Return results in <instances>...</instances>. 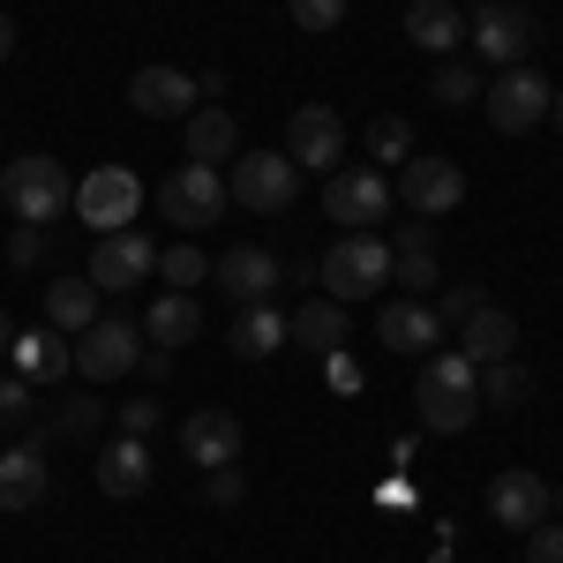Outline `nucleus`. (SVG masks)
<instances>
[{"label": "nucleus", "instance_id": "nucleus-1", "mask_svg": "<svg viewBox=\"0 0 563 563\" xmlns=\"http://www.w3.org/2000/svg\"><path fill=\"white\" fill-rule=\"evenodd\" d=\"M481 368L466 361L459 346H435L421 353V384H413V406H421V429L435 435H459V429H474V413H481Z\"/></svg>", "mask_w": 563, "mask_h": 563}, {"label": "nucleus", "instance_id": "nucleus-2", "mask_svg": "<svg viewBox=\"0 0 563 563\" xmlns=\"http://www.w3.org/2000/svg\"><path fill=\"white\" fill-rule=\"evenodd\" d=\"M466 45L481 53V68H526L533 45H541V23L526 15L519 0H481L466 15Z\"/></svg>", "mask_w": 563, "mask_h": 563}, {"label": "nucleus", "instance_id": "nucleus-3", "mask_svg": "<svg viewBox=\"0 0 563 563\" xmlns=\"http://www.w3.org/2000/svg\"><path fill=\"white\" fill-rule=\"evenodd\" d=\"M0 203L23 218V225H53V218L76 203V180L60 174V158L31 151V158H15V166L0 174Z\"/></svg>", "mask_w": 563, "mask_h": 563}, {"label": "nucleus", "instance_id": "nucleus-4", "mask_svg": "<svg viewBox=\"0 0 563 563\" xmlns=\"http://www.w3.org/2000/svg\"><path fill=\"white\" fill-rule=\"evenodd\" d=\"M316 278H323V294L339 308H353V301H368V294L390 286V249L376 233H346V241H331V256H323Z\"/></svg>", "mask_w": 563, "mask_h": 563}, {"label": "nucleus", "instance_id": "nucleus-5", "mask_svg": "<svg viewBox=\"0 0 563 563\" xmlns=\"http://www.w3.org/2000/svg\"><path fill=\"white\" fill-rule=\"evenodd\" d=\"M225 196L241 203V211H294V196H301V166L286 158V151H241L233 158V174H225Z\"/></svg>", "mask_w": 563, "mask_h": 563}, {"label": "nucleus", "instance_id": "nucleus-6", "mask_svg": "<svg viewBox=\"0 0 563 563\" xmlns=\"http://www.w3.org/2000/svg\"><path fill=\"white\" fill-rule=\"evenodd\" d=\"M549 76L526 60V68H496V84L481 90V113H488V129H504V135H526V129H541L549 121Z\"/></svg>", "mask_w": 563, "mask_h": 563}, {"label": "nucleus", "instance_id": "nucleus-7", "mask_svg": "<svg viewBox=\"0 0 563 563\" xmlns=\"http://www.w3.org/2000/svg\"><path fill=\"white\" fill-rule=\"evenodd\" d=\"M68 211L84 218L90 233H121V225H135V211H143V180L129 174V166H90L84 180H76V203Z\"/></svg>", "mask_w": 563, "mask_h": 563}, {"label": "nucleus", "instance_id": "nucleus-8", "mask_svg": "<svg viewBox=\"0 0 563 563\" xmlns=\"http://www.w3.org/2000/svg\"><path fill=\"white\" fill-rule=\"evenodd\" d=\"M390 180L376 166H339V174H323V211L331 225H346V233H368V225H384L390 218Z\"/></svg>", "mask_w": 563, "mask_h": 563}, {"label": "nucleus", "instance_id": "nucleus-9", "mask_svg": "<svg viewBox=\"0 0 563 563\" xmlns=\"http://www.w3.org/2000/svg\"><path fill=\"white\" fill-rule=\"evenodd\" d=\"M225 203H233V196H225V174H218V166H174V174L158 180V211H166V225H180V233H188V225H218Z\"/></svg>", "mask_w": 563, "mask_h": 563}, {"label": "nucleus", "instance_id": "nucleus-10", "mask_svg": "<svg viewBox=\"0 0 563 563\" xmlns=\"http://www.w3.org/2000/svg\"><path fill=\"white\" fill-rule=\"evenodd\" d=\"M158 271V241L151 233H135V225H121V233H98V249H90V286L98 294H129V286H143Z\"/></svg>", "mask_w": 563, "mask_h": 563}, {"label": "nucleus", "instance_id": "nucleus-11", "mask_svg": "<svg viewBox=\"0 0 563 563\" xmlns=\"http://www.w3.org/2000/svg\"><path fill=\"white\" fill-rule=\"evenodd\" d=\"M390 196H398V203H413L421 218H443V211H459V203H466V166L413 151V158L398 166V180H390Z\"/></svg>", "mask_w": 563, "mask_h": 563}, {"label": "nucleus", "instance_id": "nucleus-12", "mask_svg": "<svg viewBox=\"0 0 563 563\" xmlns=\"http://www.w3.org/2000/svg\"><path fill=\"white\" fill-rule=\"evenodd\" d=\"M286 158H294L301 174H339V166H346V121H339L331 106H294V121H286Z\"/></svg>", "mask_w": 563, "mask_h": 563}, {"label": "nucleus", "instance_id": "nucleus-13", "mask_svg": "<svg viewBox=\"0 0 563 563\" xmlns=\"http://www.w3.org/2000/svg\"><path fill=\"white\" fill-rule=\"evenodd\" d=\"M129 368H143V331H135L129 316H98L84 331V346H76V376L113 384V376H129Z\"/></svg>", "mask_w": 563, "mask_h": 563}, {"label": "nucleus", "instance_id": "nucleus-14", "mask_svg": "<svg viewBox=\"0 0 563 563\" xmlns=\"http://www.w3.org/2000/svg\"><path fill=\"white\" fill-rule=\"evenodd\" d=\"M556 511V488L533 474V466H504V474L488 481V519L511 526V533H533V526Z\"/></svg>", "mask_w": 563, "mask_h": 563}, {"label": "nucleus", "instance_id": "nucleus-15", "mask_svg": "<svg viewBox=\"0 0 563 563\" xmlns=\"http://www.w3.org/2000/svg\"><path fill=\"white\" fill-rule=\"evenodd\" d=\"M45 443H53V429H31L23 443L0 451V511H38L45 504V488H53V474H45Z\"/></svg>", "mask_w": 563, "mask_h": 563}, {"label": "nucleus", "instance_id": "nucleus-16", "mask_svg": "<svg viewBox=\"0 0 563 563\" xmlns=\"http://www.w3.org/2000/svg\"><path fill=\"white\" fill-rule=\"evenodd\" d=\"M211 278L225 286V301H233V308H256V301H271V294L286 286V271H278V256H271V249H256V241L225 249V256L211 263Z\"/></svg>", "mask_w": 563, "mask_h": 563}, {"label": "nucleus", "instance_id": "nucleus-17", "mask_svg": "<svg viewBox=\"0 0 563 563\" xmlns=\"http://www.w3.org/2000/svg\"><path fill=\"white\" fill-rule=\"evenodd\" d=\"M376 339H384L390 353H406V361H421V353L443 346V316H435V301H413V294H398V301L376 308Z\"/></svg>", "mask_w": 563, "mask_h": 563}, {"label": "nucleus", "instance_id": "nucleus-18", "mask_svg": "<svg viewBox=\"0 0 563 563\" xmlns=\"http://www.w3.org/2000/svg\"><path fill=\"white\" fill-rule=\"evenodd\" d=\"M180 451H188V466H241V413H225V406H196L188 421H180Z\"/></svg>", "mask_w": 563, "mask_h": 563}, {"label": "nucleus", "instance_id": "nucleus-19", "mask_svg": "<svg viewBox=\"0 0 563 563\" xmlns=\"http://www.w3.org/2000/svg\"><path fill=\"white\" fill-rule=\"evenodd\" d=\"M129 106L143 113V121H188L196 113V76L188 68H135V84H129Z\"/></svg>", "mask_w": 563, "mask_h": 563}, {"label": "nucleus", "instance_id": "nucleus-20", "mask_svg": "<svg viewBox=\"0 0 563 563\" xmlns=\"http://www.w3.org/2000/svg\"><path fill=\"white\" fill-rule=\"evenodd\" d=\"M180 143H188V166H233L241 158V121L225 106H196L180 121Z\"/></svg>", "mask_w": 563, "mask_h": 563}, {"label": "nucleus", "instance_id": "nucleus-21", "mask_svg": "<svg viewBox=\"0 0 563 563\" xmlns=\"http://www.w3.org/2000/svg\"><path fill=\"white\" fill-rule=\"evenodd\" d=\"M459 353L474 361V368H488V361H511L519 353V316L496 301H481L466 323H459Z\"/></svg>", "mask_w": 563, "mask_h": 563}, {"label": "nucleus", "instance_id": "nucleus-22", "mask_svg": "<svg viewBox=\"0 0 563 563\" xmlns=\"http://www.w3.org/2000/svg\"><path fill=\"white\" fill-rule=\"evenodd\" d=\"M406 38L421 53H435V60H451L466 45V8L459 0H406Z\"/></svg>", "mask_w": 563, "mask_h": 563}, {"label": "nucleus", "instance_id": "nucleus-23", "mask_svg": "<svg viewBox=\"0 0 563 563\" xmlns=\"http://www.w3.org/2000/svg\"><path fill=\"white\" fill-rule=\"evenodd\" d=\"M98 316H106V294H98L90 278H53V286H45V323H53L60 339H84Z\"/></svg>", "mask_w": 563, "mask_h": 563}, {"label": "nucleus", "instance_id": "nucleus-24", "mask_svg": "<svg viewBox=\"0 0 563 563\" xmlns=\"http://www.w3.org/2000/svg\"><path fill=\"white\" fill-rule=\"evenodd\" d=\"M8 361H15V376H23V384H53L60 368H76V346H68L53 323H38V331H15Z\"/></svg>", "mask_w": 563, "mask_h": 563}, {"label": "nucleus", "instance_id": "nucleus-25", "mask_svg": "<svg viewBox=\"0 0 563 563\" xmlns=\"http://www.w3.org/2000/svg\"><path fill=\"white\" fill-rule=\"evenodd\" d=\"M98 488H106L113 504L151 488V451H143V435H113V443L98 451Z\"/></svg>", "mask_w": 563, "mask_h": 563}, {"label": "nucleus", "instance_id": "nucleus-26", "mask_svg": "<svg viewBox=\"0 0 563 563\" xmlns=\"http://www.w3.org/2000/svg\"><path fill=\"white\" fill-rule=\"evenodd\" d=\"M286 339L308 346V353H339L346 346V308L331 301V294H323V301H301L294 316H286Z\"/></svg>", "mask_w": 563, "mask_h": 563}, {"label": "nucleus", "instance_id": "nucleus-27", "mask_svg": "<svg viewBox=\"0 0 563 563\" xmlns=\"http://www.w3.org/2000/svg\"><path fill=\"white\" fill-rule=\"evenodd\" d=\"M278 346H286V308L278 301L233 308V353H241V361H271Z\"/></svg>", "mask_w": 563, "mask_h": 563}, {"label": "nucleus", "instance_id": "nucleus-28", "mask_svg": "<svg viewBox=\"0 0 563 563\" xmlns=\"http://www.w3.org/2000/svg\"><path fill=\"white\" fill-rule=\"evenodd\" d=\"M390 286H406L413 301L435 286V241H429V225H406V233L390 241Z\"/></svg>", "mask_w": 563, "mask_h": 563}, {"label": "nucleus", "instance_id": "nucleus-29", "mask_svg": "<svg viewBox=\"0 0 563 563\" xmlns=\"http://www.w3.org/2000/svg\"><path fill=\"white\" fill-rule=\"evenodd\" d=\"M196 331H203L196 294H158V301H151V316H143V339H151V346H188Z\"/></svg>", "mask_w": 563, "mask_h": 563}, {"label": "nucleus", "instance_id": "nucleus-30", "mask_svg": "<svg viewBox=\"0 0 563 563\" xmlns=\"http://www.w3.org/2000/svg\"><path fill=\"white\" fill-rule=\"evenodd\" d=\"M368 158H376V166H406V158H413V121H406V113H376V121H368Z\"/></svg>", "mask_w": 563, "mask_h": 563}, {"label": "nucleus", "instance_id": "nucleus-31", "mask_svg": "<svg viewBox=\"0 0 563 563\" xmlns=\"http://www.w3.org/2000/svg\"><path fill=\"white\" fill-rule=\"evenodd\" d=\"M158 278H166V294H188V286L211 278V256L188 249V241H174V249H158Z\"/></svg>", "mask_w": 563, "mask_h": 563}, {"label": "nucleus", "instance_id": "nucleus-32", "mask_svg": "<svg viewBox=\"0 0 563 563\" xmlns=\"http://www.w3.org/2000/svg\"><path fill=\"white\" fill-rule=\"evenodd\" d=\"M474 390H481V406H519L526 390H533V376H526L519 361H488Z\"/></svg>", "mask_w": 563, "mask_h": 563}, {"label": "nucleus", "instance_id": "nucleus-33", "mask_svg": "<svg viewBox=\"0 0 563 563\" xmlns=\"http://www.w3.org/2000/svg\"><path fill=\"white\" fill-rule=\"evenodd\" d=\"M429 98L435 106H474L481 98V68H466V60H443L429 76Z\"/></svg>", "mask_w": 563, "mask_h": 563}, {"label": "nucleus", "instance_id": "nucleus-34", "mask_svg": "<svg viewBox=\"0 0 563 563\" xmlns=\"http://www.w3.org/2000/svg\"><path fill=\"white\" fill-rule=\"evenodd\" d=\"M98 429H106V406L98 398H68L60 421H53V435H98Z\"/></svg>", "mask_w": 563, "mask_h": 563}, {"label": "nucleus", "instance_id": "nucleus-35", "mask_svg": "<svg viewBox=\"0 0 563 563\" xmlns=\"http://www.w3.org/2000/svg\"><path fill=\"white\" fill-rule=\"evenodd\" d=\"M286 8H294L301 31H339L346 23V0H286Z\"/></svg>", "mask_w": 563, "mask_h": 563}, {"label": "nucleus", "instance_id": "nucleus-36", "mask_svg": "<svg viewBox=\"0 0 563 563\" xmlns=\"http://www.w3.org/2000/svg\"><path fill=\"white\" fill-rule=\"evenodd\" d=\"M23 421H31V384L23 376H0V435L23 429Z\"/></svg>", "mask_w": 563, "mask_h": 563}, {"label": "nucleus", "instance_id": "nucleus-37", "mask_svg": "<svg viewBox=\"0 0 563 563\" xmlns=\"http://www.w3.org/2000/svg\"><path fill=\"white\" fill-rule=\"evenodd\" d=\"M8 263H15V271H38L45 263V225H15V233H8Z\"/></svg>", "mask_w": 563, "mask_h": 563}, {"label": "nucleus", "instance_id": "nucleus-38", "mask_svg": "<svg viewBox=\"0 0 563 563\" xmlns=\"http://www.w3.org/2000/svg\"><path fill=\"white\" fill-rule=\"evenodd\" d=\"M203 496L233 511V504H249V474H241V466H211V488H203Z\"/></svg>", "mask_w": 563, "mask_h": 563}, {"label": "nucleus", "instance_id": "nucleus-39", "mask_svg": "<svg viewBox=\"0 0 563 563\" xmlns=\"http://www.w3.org/2000/svg\"><path fill=\"white\" fill-rule=\"evenodd\" d=\"M526 563H563V526H533V533H526Z\"/></svg>", "mask_w": 563, "mask_h": 563}, {"label": "nucleus", "instance_id": "nucleus-40", "mask_svg": "<svg viewBox=\"0 0 563 563\" xmlns=\"http://www.w3.org/2000/svg\"><path fill=\"white\" fill-rule=\"evenodd\" d=\"M474 308H481V294H474V286H451V294L435 301V316H443V331H459V323H466Z\"/></svg>", "mask_w": 563, "mask_h": 563}, {"label": "nucleus", "instance_id": "nucleus-41", "mask_svg": "<svg viewBox=\"0 0 563 563\" xmlns=\"http://www.w3.org/2000/svg\"><path fill=\"white\" fill-rule=\"evenodd\" d=\"M158 421H166V406H158V398H135V406H121V435H151Z\"/></svg>", "mask_w": 563, "mask_h": 563}, {"label": "nucleus", "instance_id": "nucleus-42", "mask_svg": "<svg viewBox=\"0 0 563 563\" xmlns=\"http://www.w3.org/2000/svg\"><path fill=\"white\" fill-rule=\"evenodd\" d=\"M8 53H15V23L0 15V60H8Z\"/></svg>", "mask_w": 563, "mask_h": 563}, {"label": "nucleus", "instance_id": "nucleus-43", "mask_svg": "<svg viewBox=\"0 0 563 563\" xmlns=\"http://www.w3.org/2000/svg\"><path fill=\"white\" fill-rule=\"evenodd\" d=\"M8 346H15V323H8V316H0V361H8Z\"/></svg>", "mask_w": 563, "mask_h": 563}, {"label": "nucleus", "instance_id": "nucleus-44", "mask_svg": "<svg viewBox=\"0 0 563 563\" xmlns=\"http://www.w3.org/2000/svg\"><path fill=\"white\" fill-rule=\"evenodd\" d=\"M549 121H556V135H563V90H556V98H549Z\"/></svg>", "mask_w": 563, "mask_h": 563}, {"label": "nucleus", "instance_id": "nucleus-45", "mask_svg": "<svg viewBox=\"0 0 563 563\" xmlns=\"http://www.w3.org/2000/svg\"><path fill=\"white\" fill-rule=\"evenodd\" d=\"M556 511H563V488H556Z\"/></svg>", "mask_w": 563, "mask_h": 563}]
</instances>
